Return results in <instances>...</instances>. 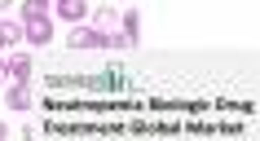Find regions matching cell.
<instances>
[{
	"mask_svg": "<svg viewBox=\"0 0 260 141\" xmlns=\"http://www.w3.org/2000/svg\"><path fill=\"white\" fill-rule=\"evenodd\" d=\"M22 40L27 44H49L53 40V14L44 0H22Z\"/></svg>",
	"mask_w": 260,
	"mask_h": 141,
	"instance_id": "cell-1",
	"label": "cell"
},
{
	"mask_svg": "<svg viewBox=\"0 0 260 141\" xmlns=\"http://www.w3.org/2000/svg\"><path fill=\"white\" fill-rule=\"evenodd\" d=\"M49 14L62 18L67 27H84L88 14H93V5H84V0H53V5H49Z\"/></svg>",
	"mask_w": 260,
	"mask_h": 141,
	"instance_id": "cell-2",
	"label": "cell"
},
{
	"mask_svg": "<svg viewBox=\"0 0 260 141\" xmlns=\"http://www.w3.org/2000/svg\"><path fill=\"white\" fill-rule=\"evenodd\" d=\"M88 27H97L102 36H123L119 31V9H115V5H97L93 14H88Z\"/></svg>",
	"mask_w": 260,
	"mask_h": 141,
	"instance_id": "cell-3",
	"label": "cell"
},
{
	"mask_svg": "<svg viewBox=\"0 0 260 141\" xmlns=\"http://www.w3.org/2000/svg\"><path fill=\"white\" fill-rule=\"evenodd\" d=\"M5 62H9V84H27L31 88V70H36L31 53H9Z\"/></svg>",
	"mask_w": 260,
	"mask_h": 141,
	"instance_id": "cell-4",
	"label": "cell"
},
{
	"mask_svg": "<svg viewBox=\"0 0 260 141\" xmlns=\"http://www.w3.org/2000/svg\"><path fill=\"white\" fill-rule=\"evenodd\" d=\"M119 31H123V40H128V44L141 40V14H137V9H119Z\"/></svg>",
	"mask_w": 260,
	"mask_h": 141,
	"instance_id": "cell-5",
	"label": "cell"
},
{
	"mask_svg": "<svg viewBox=\"0 0 260 141\" xmlns=\"http://www.w3.org/2000/svg\"><path fill=\"white\" fill-rule=\"evenodd\" d=\"M5 106L9 111H31V88L27 84H9L5 88Z\"/></svg>",
	"mask_w": 260,
	"mask_h": 141,
	"instance_id": "cell-6",
	"label": "cell"
},
{
	"mask_svg": "<svg viewBox=\"0 0 260 141\" xmlns=\"http://www.w3.org/2000/svg\"><path fill=\"white\" fill-rule=\"evenodd\" d=\"M0 88H9V62L0 57Z\"/></svg>",
	"mask_w": 260,
	"mask_h": 141,
	"instance_id": "cell-7",
	"label": "cell"
},
{
	"mask_svg": "<svg viewBox=\"0 0 260 141\" xmlns=\"http://www.w3.org/2000/svg\"><path fill=\"white\" fill-rule=\"evenodd\" d=\"M5 137H9V128H5V124H0V141H5Z\"/></svg>",
	"mask_w": 260,
	"mask_h": 141,
	"instance_id": "cell-8",
	"label": "cell"
}]
</instances>
